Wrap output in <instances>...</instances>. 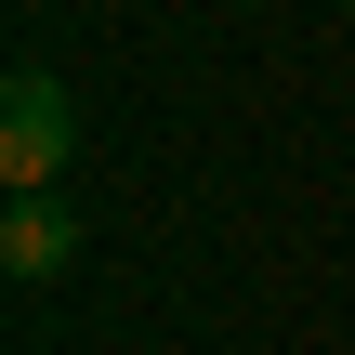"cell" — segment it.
Segmentation results:
<instances>
[{
    "label": "cell",
    "instance_id": "6da1fadb",
    "mask_svg": "<svg viewBox=\"0 0 355 355\" xmlns=\"http://www.w3.org/2000/svg\"><path fill=\"white\" fill-rule=\"evenodd\" d=\"M66 158H79V92H66L53 66H13V79H0V184L40 198Z\"/></svg>",
    "mask_w": 355,
    "mask_h": 355
},
{
    "label": "cell",
    "instance_id": "7a4b0ae2",
    "mask_svg": "<svg viewBox=\"0 0 355 355\" xmlns=\"http://www.w3.org/2000/svg\"><path fill=\"white\" fill-rule=\"evenodd\" d=\"M66 263H79V211H66L53 184H40V198H13V211H0V277H13V290H40V277H66Z\"/></svg>",
    "mask_w": 355,
    "mask_h": 355
},
{
    "label": "cell",
    "instance_id": "3957f363",
    "mask_svg": "<svg viewBox=\"0 0 355 355\" xmlns=\"http://www.w3.org/2000/svg\"><path fill=\"white\" fill-rule=\"evenodd\" d=\"M343 13H355V0H343Z\"/></svg>",
    "mask_w": 355,
    "mask_h": 355
}]
</instances>
